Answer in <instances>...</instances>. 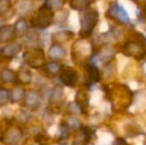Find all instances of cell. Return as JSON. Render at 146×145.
<instances>
[{"label":"cell","instance_id":"6da1fadb","mask_svg":"<svg viewBox=\"0 0 146 145\" xmlns=\"http://www.w3.org/2000/svg\"><path fill=\"white\" fill-rule=\"evenodd\" d=\"M23 61L28 67L33 69H39L46 64L45 54L42 48H32L24 52Z\"/></svg>","mask_w":146,"mask_h":145},{"label":"cell","instance_id":"7a4b0ae2","mask_svg":"<svg viewBox=\"0 0 146 145\" xmlns=\"http://www.w3.org/2000/svg\"><path fill=\"white\" fill-rule=\"evenodd\" d=\"M53 21H54V11H52L45 4L39 8L35 17L32 19L33 25L40 29H46L53 23Z\"/></svg>","mask_w":146,"mask_h":145},{"label":"cell","instance_id":"3957f363","mask_svg":"<svg viewBox=\"0 0 146 145\" xmlns=\"http://www.w3.org/2000/svg\"><path fill=\"white\" fill-rule=\"evenodd\" d=\"M98 19V14L96 10H86L81 18V34L88 36L94 30Z\"/></svg>","mask_w":146,"mask_h":145},{"label":"cell","instance_id":"277c9868","mask_svg":"<svg viewBox=\"0 0 146 145\" xmlns=\"http://www.w3.org/2000/svg\"><path fill=\"white\" fill-rule=\"evenodd\" d=\"M2 135V140L6 144H17L23 137V130L18 126L11 125Z\"/></svg>","mask_w":146,"mask_h":145},{"label":"cell","instance_id":"5b68a950","mask_svg":"<svg viewBox=\"0 0 146 145\" xmlns=\"http://www.w3.org/2000/svg\"><path fill=\"white\" fill-rule=\"evenodd\" d=\"M41 103V95L36 89H30L26 91L24 97V105L30 110H36L39 109Z\"/></svg>","mask_w":146,"mask_h":145},{"label":"cell","instance_id":"8992f818","mask_svg":"<svg viewBox=\"0 0 146 145\" xmlns=\"http://www.w3.org/2000/svg\"><path fill=\"white\" fill-rule=\"evenodd\" d=\"M60 79L67 87H74L78 81V75L75 70L69 67H62L60 71Z\"/></svg>","mask_w":146,"mask_h":145},{"label":"cell","instance_id":"52a82bcc","mask_svg":"<svg viewBox=\"0 0 146 145\" xmlns=\"http://www.w3.org/2000/svg\"><path fill=\"white\" fill-rule=\"evenodd\" d=\"M108 13L110 16H112L113 18L119 20L122 23H129L130 19H129L128 13L126 12V10L122 7L121 5H119L118 3H113L110 7Z\"/></svg>","mask_w":146,"mask_h":145},{"label":"cell","instance_id":"ba28073f","mask_svg":"<svg viewBox=\"0 0 146 145\" xmlns=\"http://www.w3.org/2000/svg\"><path fill=\"white\" fill-rule=\"evenodd\" d=\"M21 51V45L17 42H10L5 47L1 48V52H0V56L4 59H11L15 58Z\"/></svg>","mask_w":146,"mask_h":145},{"label":"cell","instance_id":"9c48e42d","mask_svg":"<svg viewBox=\"0 0 146 145\" xmlns=\"http://www.w3.org/2000/svg\"><path fill=\"white\" fill-rule=\"evenodd\" d=\"M64 99V91L63 87L61 85H56L54 89H52L50 93V97H49V103H50L52 107H60L61 103H63Z\"/></svg>","mask_w":146,"mask_h":145},{"label":"cell","instance_id":"30bf717a","mask_svg":"<svg viewBox=\"0 0 146 145\" xmlns=\"http://www.w3.org/2000/svg\"><path fill=\"white\" fill-rule=\"evenodd\" d=\"M15 36L13 25H4L0 27V43L10 42Z\"/></svg>","mask_w":146,"mask_h":145},{"label":"cell","instance_id":"8fae6325","mask_svg":"<svg viewBox=\"0 0 146 145\" xmlns=\"http://www.w3.org/2000/svg\"><path fill=\"white\" fill-rule=\"evenodd\" d=\"M25 93H26L25 89L22 87H20V85L12 87L9 91V101L11 103H20V101L24 99Z\"/></svg>","mask_w":146,"mask_h":145},{"label":"cell","instance_id":"7c38bea8","mask_svg":"<svg viewBox=\"0 0 146 145\" xmlns=\"http://www.w3.org/2000/svg\"><path fill=\"white\" fill-rule=\"evenodd\" d=\"M32 79L33 75L31 71L25 67L21 68L16 73V81H18L20 85H29L32 81Z\"/></svg>","mask_w":146,"mask_h":145},{"label":"cell","instance_id":"4fadbf2b","mask_svg":"<svg viewBox=\"0 0 146 145\" xmlns=\"http://www.w3.org/2000/svg\"><path fill=\"white\" fill-rule=\"evenodd\" d=\"M13 27H14V31H15V35L20 37L27 34L28 30H29V23H28V21L25 18L21 17L15 22Z\"/></svg>","mask_w":146,"mask_h":145},{"label":"cell","instance_id":"5bb4252c","mask_svg":"<svg viewBox=\"0 0 146 145\" xmlns=\"http://www.w3.org/2000/svg\"><path fill=\"white\" fill-rule=\"evenodd\" d=\"M48 55H49V58L52 59L53 61H57L65 57L66 51L61 45L53 44L52 46L50 47V49H49Z\"/></svg>","mask_w":146,"mask_h":145},{"label":"cell","instance_id":"9a60e30c","mask_svg":"<svg viewBox=\"0 0 146 145\" xmlns=\"http://www.w3.org/2000/svg\"><path fill=\"white\" fill-rule=\"evenodd\" d=\"M33 9V2L31 0H18L15 3V11L21 15L28 14Z\"/></svg>","mask_w":146,"mask_h":145},{"label":"cell","instance_id":"2e32d148","mask_svg":"<svg viewBox=\"0 0 146 145\" xmlns=\"http://www.w3.org/2000/svg\"><path fill=\"white\" fill-rule=\"evenodd\" d=\"M0 81L3 83H12L16 81V72L9 68H3L0 71Z\"/></svg>","mask_w":146,"mask_h":145},{"label":"cell","instance_id":"e0dca14e","mask_svg":"<svg viewBox=\"0 0 146 145\" xmlns=\"http://www.w3.org/2000/svg\"><path fill=\"white\" fill-rule=\"evenodd\" d=\"M31 119V114L27 109H20L16 111L15 113V120L21 124H26L30 121Z\"/></svg>","mask_w":146,"mask_h":145},{"label":"cell","instance_id":"ac0fdd59","mask_svg":"<svg viewBox=\"0 0 146 145\" xmlns=\"http://www.w3.org/2000/svg\"><path fill=\"white\" fill-rule=\"evenodd\" d=\"M61 69H62L61 64H60L59 62H57V61H51V62L46 63V64L44 65L45 72L48 73L49 75H51L59 73Z\"/></svg>","mask_w":146,"mask_h":145},{"label":"cell","instance_id":"d6986e66","mask_svg":"<svg viewBox=\"0 0 146 145\" xmlns=\"http://www.w3.org/2000/svg\"><path fill=\"white\" fill-rule=\"evenodd\" d=\"M88 75L90 81L92 83H96L100 79V71L94 64L88 67Z\"/></svg>","mask_w":146,"mask_h":145},{"label":"cell","instance_id":"ffe728a7","mask_svg":"<svg viewBox=\"0 0 146 145\" xmlns=\"http://www.w3.org/2000/svg\"><path fill=\"white\" fill-rule=\"evenodd\" d=\"M90 5V0H72L71 7L75 10H84Z\"/></svg>","mask_w":146,"mask_h":145},{"label":"cell","instance_id":"44dd1931","mask_svg":"<svg viewBox=\"0 0 146 145\" xmlns=\"http://www.w3.org/2000/svg\"><path fill=\"white\" fill-rule=\"evenodd\" d=\"M59 139L60 140H65L69 137L70 135V126L68 125L66 122L60 124L59 126Z\"/></svg>","mask_w":146,"mask_h":145},{"label":"cell","instance_id":"7402d4cb","mask_svg":"<svg viewBox=\"0 0 146 145\" xmlns=\"http://www.w3.org/2000/svg\"><path fill=\"white\" fill-rule=\"evenodd\" d=\"M10 10H12L10 0H0V17L6 16Z\"/></svg>","mask_w":146,"mask_h":145},{"label":"cell","instance_id":"603a6c76","mask_svg":"<svg viewBox=\"0 0 146 145\" xmlns=\"http://www.w3.org/2000/svg\"><path fill=\"white\" fill-rule=\"evenodd\" d=\"M9 101V91L6 87H0V107H4Z\"/></svg>","mask_w":146,"mask_h":145},{"label":"cell","instance_id":"cb8c5ba5","mask_svg":"<svg viewBox=\"0 0 146 145\" xmlns=\"http://www.w3.org/2000/svg\"><path fill=\"white\" fill-rule=\"evenodd\" d=\"M64 0H47L45 2V5H47L52 11L54 10H59L63 6Z\"/></svg>","mask_w":146,"mask_h":145},{"label":"cell","instance_id":"d4e9b609","mask_svg":"<svg viewBox=\"0 0 146 145\" xmlns=\"http://www.w3.org/2000/svg\"><path fill=\"white\" fill-rule=\"evenodd\" d=\"M68 110L71 113H80L82 111V109L77 103H71L68 107Z\"/></svg>","mask_w":146,"mask_h":145},{"label":"cell","instance_id":"484cf974","mask_svg":"<svg viewBox=\"0 0 146 145\" xmlns=\"http://www.w3.org/2000/svg\"><path fill=\"white\" fill-rule=\"evenodd\" d=\"M67 124L70 126V128H74V129H78L81 127V123L77 118H70Z\"/></svg>","mask_w":146,"mask_h":145},{"label":"cell","instance_id":"4316f807","mask_svg":"<svg viewBox=\"0 0 146 145\" xmlns=\"http://www.w3.org/2000/svg\"><path fill=\"white\" fill-rule=\"evenodd\" d=\"M7 145H19V144L17 143V144H7Z\"/></svg>","mask_w":146,"mask_h":145},{"label":"cell","instance_id":"83f0119b","mask_svg":"<svg viewBox=\"0 0 146 145\" xmlns=\"http://www.w3.org/2000/svg\"><path fill=\"white\" fill-rule=\"evenodd\" d=\"M61 145H68V144H66V143H63V144H61Z\"/></svg>","mask_w":146,"mask_h":145},{"label":"cell","instance_id":"f1b7e54d","mask_svg":"<svg viewBox=\"0 0 146 145\" xmlns=\"http://www.w3.org/2000/svg\"><path fill=\"white\" fill-rule=\"evenodd\" d=\"M0 52H1V48H0Z\"/></svg>","mask_w":146,"mask_h":145},{"label":"cell","instance_id":"f546056e","mask_svg":"<svg viewBox=\"0 0 146 145\" xmlns=\"http://www.w3.org/2000/svg\"><path fill=\"white\" fill-rule=\"evenodd\" d=\"M37 1H39V0H37Z\"/></svg>","mask_w":146,"mask_h":145}]
</instances>
